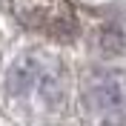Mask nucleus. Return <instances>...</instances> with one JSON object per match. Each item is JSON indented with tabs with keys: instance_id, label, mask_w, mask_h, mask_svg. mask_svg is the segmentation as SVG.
<instances>
[{
	"instance_id": "f257e3e1",
	"label": "nucleus",
	"mask_w": 126,
	"mask_h": 126,
	"mask_svg": "<svg viewBox=\"0 0 126 126\" xmlns=\"http://www.w3.org/2000/svg\"><path fill=\"white\" fill-rule=\"evenodd\" d=\"M6 100L17 115L29 120H46L63 115L69 103L66 66L49 52H23L6 69Z\"/></svg>"
},
{
	"instance_id": "f03ea898",
	"label": "nucleus",
	"mask_w": 126,
	"mask_h": 126,
	"mask_svg": "<svg viewBox=\"0 0 126 126\" xmlns=\"http://www.w3.org/2000/svg\"><path fill=\"white\" fill-rule=\"evenodd\" d=\"M80 106L92 123H126V83L112 69H92L80 86Z\"/></svg>"
}]
</instances>
